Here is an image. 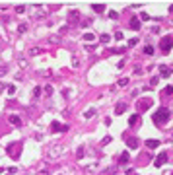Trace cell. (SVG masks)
<instances>
[{
	"label": "cell",
	"instance_id": "6da1fadb",
	"mask_svg": "<svg viewBox=\"0 0 173 175\" xmlns=\"http://www.w3.org/2000/svg\"><path fill=\"white\" fill-rule=\"evenodd\" d=\"M169 117H171V113H169L167 107H160V109L152 115L154 123H158V125H165V123H169Z\"/></svg>",
	"mask_w": 173,
	"mask_h": 175
},
{
	"label": "cell",
	"instance_id": "e0dca14e",
	"mask_svg": "<svg viewBox=\"0 0 173 175\" xmlns=\"http://www.w3.org/2000/svg\"><path fill=\"white\" fill-rule=\"evenodd\" d=\"M109 39H111V37H109V33H101V37H99V41H101V43H109Z\"/></svg>",
	"mask_w": 173,
	"mask_h": 175
},
{
	"label": "cell",
	"instance_id": "ac0fdd59",
	"mask_svg": "<svg viewBox=\"0 0 173 175\" xmlns=\"http://www.w3.org/2000/svg\"><path fill=\"white\" fill-rule=\"evenodd\" d=\"M117 86H121V88H125V86H129V78H121L119 82H117Z\"/></svg>",
	"mask_w": 173,
	"mask_h": 175
},
{
	"label": "cell",
	"instance_id": "8992f818",
	"mask_svg": "<svg viewBox=\"0 0 173 175\" xmlns=\"http://www.w3.org/2000/svg\"><path fill=\"white\" fill-rule=\"evenodd\" d=\"M66 129H68V127H62V125H60V123H56V121L51 123V131H53V132H60V131H66Z\"/></svg>",
	"mask_w": 173,
	"mask_h": 175
},
{
	"label": "cell",
	"instance_id": "d4e9b609",
	"mask_svg": "<svg viewBox=\"0 0 173 175\" xmlns=\"http://www.w3.org/2000/svg\"><path fill=\"white\" fill-rule=\"evenodd\" d=\"M23 12H25V6H23V4L16 6V14H23Z\"/></svg>",
	"mask_w": 173,
	"mask_h": 175
},
{
	"label": "cell",
	"instance_id": "7c38bea8",
	"mask_svg": "<svg viewBox=\"0 0 173 175\" xmlns=\"http://www.w3.org/2000/svg\"><path fill=\"white\" fill-rule=\"evenodd\" d=\"M146 146H148V148H150V150H154V148H158V146H160V140H146Z\"/></svg>",
	"mask_w": 173,
	"mask_h": 175
},
{
	"label": "cell",
	"instance_id": "484cf974",
	"mask_svg": "<svg viewBox=\"0 0 173 175\" xmlns=\"http://www.w3.org/2000/svg\"><path fill=\"white\" fill-rule=\"evenodd\" d=\"M76 156H78V158H84V146H80V148L76 150Z\"/></svg>",
	"mask_w": 173,
	"mask_h": 175
},
{
	"label": "cell",
	"instance_id": "3957f363",
	"mask_svg": "<svg viewBox=\"0 0 173 175\" xmlns=\"http://www.w3.org/2000/svg\"><path fill=\"white\" fill-rule=\"evenodd\" d=\"M152 105V99H140L138 101V111H146Z\"/></svg>",
	"mask_w": 173,
	"mask_h": 175
},
{
	"label": "cell",
	"instance_id": "9c48e42d",
	"mask_svg": "<svg viewBox=\"0 0 173 175\" xmlns=\"http://www.w3.org/2000/svg\"><path fill=\"white\" fill-rule=\"evenodd\" d=\"M60 150H62V148H60V146H51V150H49V154H51V158H58V152H60Z\"/></svg>",
	"mask_w": 173,
	"mask_h": 175
},
{
	"label": "cell",
	"instance_id": "44dd1931",
	"mask_svg": "<svg viewBox=\"0 0 173 175\" xmlns=\"http://www.w3.org/2000/svg\"><path fill=\"white\" fill-rule=\"evenodd\" d=\"M18 31L25 33V31H27V23H20V25H18Z\"/></svg>",
	"mask_w": 173,
	"mask_h": 175
},
{
	"label": "cell",
	"instance_id": "4fadbf2b",
	"mask_svg": "<svg viewBox=\"0 0 173 175\" xmlns=\"http://www.w3.org/2000/svg\"><path fill=\"white\" fill-rule=\"evenodd\" d=\"M91 8H93V12H105V4H91Z\"/></svg>",
	"mask_w": 173,
	"mask_h": 175
},
{
	"label": "cell",
	"instance_id": "cb8c5ba5",
	"mask_svg": "<svg viewBox=\"0 0 173 175\" xmlns=\"http://www.w3.org/2000/svg\"><path fill=\"white\" fill-rule=\"evenodd\" d=\"M93 115H95V111H93V109H87L86 113H84V117H86V119H89V117H93Z\"/></svg>",
	"mask_w": 173,
	"mask_h": 175
},
{
	"label": "cell",
	"instance_id": "e575fe53",
	"mask_svg": "<svg viewBox=\"0 0 173 175\" xmlns=\"http://www.w3.org/2000/svg\"><path fill=\"white\" fill-rule=\"evenodd\" d=\"M78 66H80V60L74 58V60H72V68H78Z\"/></svg>",
	"mask_w": 173,
	"mask_h": 175
},
{
	"label": "cell",
	"instance_id": "ffe728a7",
	"mask_svg": "<svg viewBox=\"0 0 173 175\" xmlns=\"http://www.w3.org/2000/svg\"><path fill=\"white\" fill-rule=\"evenodd\" d=\"M43 91L47 93V97H49V95H53V86H45V88H43Z\"/></svg>",
	"mask_w": 173,
	"mask_h": 175
},
{
	"label": "cell",
	"instance_id": "4dcf8cb0",
	"mask_svg": "<svg viewBox=\"0 0 173 175\" xmlns=\"http://www.w3.org/2000/svg\"><path fill=\"white\" fill-rule=\"evenodd\" d=\"M165 93H167V95H173V86H167V88H165Z\"/></svg>",
	"mask_w": 173,
	"mask_h": 175
},
{
	"label": "cell",
	"instance_id": "1f68e13d",
	"mask_svg": "<svg viewBox=\"0 0 173 175\" xmlns=\"http://www.w3.org/2000/svg\"><path fill=\"white\" fill-rule=\"evenodd\" d=\"M39 53H41V49H37V47H35V49H31V51H29V55H39Z\"/></svg>",
	"mask_w": 173,
	"mask_h": 175
},
{
	"label": "cell",
	"instance_id": "5bb4252c",
	"mask_svg": "<svg viewBox=\"0 0 173 175\" xmlns=\"http://www.w3.org/2000/svg\"><path fill=\"white\" fill-rule=\"evenodd\" d=\"M82 39H84V41H93V39H95V35H93L91 31H87V33L82 35Z\"/></svg>",
	"mask_w": 173,
	"mask_h": 175
},
{
	"label": "cell",
	"instance_id": "8d00e7d4",
	"mask_svg": "<svg viewBox=\"0 0 173 175\" xmlns=\"http://www.w3.org/2000/svg\"><path fill=\"white\" fill-rule=\"evenodd\" d=\"M39 175H51V173H49V169H41V171H39Z\"/></svg>",
	"mask_w": 173,
	"mask_h": 175
},
{
	"label": "cell",
	"instance_id": "5b68a950",
	"mask_svg": "<svg viewBox=\"0 0 173 175\" xmlns=\"http://www.w3.org/2000/svg\"><path fill=\"white\" fill-rule=\"evenodd\" d=\"M78 20H80V12H76V10L68 12V22H70V23H76Z\"/></svg>",
	"mask_w": 173,
	"mask_h": 175
},
{
	"label": "cell",
	"instance_id": "2e32d148",
	"mask_svg": "<svg viewBox=\"0 0 173 175\" xmlns=\"http://www.w3.org/2000/svg\"><path fill=\"white\" fill-rule=\"evenodd\" d=\"M125 109H127V105H125V103H119V105H117V109H115V113H117V115H121Z\"/></svg>",
	"mask_w": 173,
	"mask_h": 175
},
{
	"label": "cell",
	"instance_id": "9a60e30c",
	"mask_svg": "<svg viewBox=\"0 0 173 175\" xmlns=\"http://www.w3.org/2000/svg\"><path fill=\"white\" fill-rule=\"evenodd\" d=\"M41 93H43V88H39V86H37L35 89H33V97H35V99H39V97H41Z\"/></svg>",
	"mask_w": 173,
	"mask_h": 175
},
{
	"label": "cell",
	"instance_id": "603a6c76",
	"mask_svg": "<svg viewBox=\"0 0 173 175\" xmlns=\"http://www.w3.org/2000/svg\"><path fill=\"white\" fill-rule=\"evenodd\" d=\"M109 18H111V20H119V12L111 10V12H109Z\"/></svg>",
	"mask_w": 173,
	"mask_h": 175
},
{
	"label": "cell",
	"instance_id": "ba28073f",
	"mask_svg": "<svg viewBox=\"0 0 173 175\" xmlns=\"http://www.w3.org/2000/svg\"><path fill=\"white\" fill-rule=\"evenodd\" d=\"M8 121H10L14 127H22V119H20V117H16V115H10V117H8Z\"/></svg>",
	"mask_w": 173,
	"mask_h": 175
},
{
	"label": "cell",
	"instance_id": "7a4b0ae2",
	"mask_svg": "<svg viewBox=\"0 0 173 175\" xmlns=\"http://www.w3.org/2000/svg\"><path fill=\"white\" fill-rule=\"evenodd\" d=\"M171 47H173V37H171V35L162 37V41H160V49H162V53H169Z\"/></svg>",
	"mask_w": 173,
	"mask_h": 175
},
{
	"label": "cell",
	"instance_id": "f1b7e54d",
	"mask_svg": "<svg viewBox=\"0 0 173 175\" xmlns=\"http://www.w3.org/2000/svg\"><path fill=\"white\" fill-rule=\"evenodd\" d=\"M140 20L142 22H148V20H152V18L148 16V14H140Z\"/></svg>",
	"mask_w": 173,
	"mask_h": 175
},
{
	"label": "cell",
	"instance_id": "277c9868",
	"mask_svg": "<svg viewBox=\"0 0 173 175\" xmlns=\"http://www.w3.org/2000/svg\"><path fill=\"white\" fill-rule=\"evenodd\" d=\"M165 162H167V154L163 152V154H160V156L156 158V167H162V165L165 164Z\"/></svg>",
	"mask_w": 173,
	"mask_h": 175
},
{
	"label": "cell",
	"instance_id": "52a82bcc",
	"mask_svg": "<svg viewBox=\"0 0 173 175\" xmlns=\"http://www.w3.org/2000/svg\"><path fill=\"white\" fill-rule=\"evenodd\" d=\"M127 146H129L130 150H134V148H138V138H127Z\"/></svg>",
	"mask_w": 173,
	"mask_h": 175
},
{
	"label": "cell",
	"instance_id": "836d02e7",
	"mask_svg": "<svg viewBox=\"0 0 173 175\" xmlns=\"http://www.w3.org/2000/svg\"><path fill=\"white\" fill-rule=\"evenodd\" d=\"M115 39H117V41H121V39H123V31H117V33H115Z\"/></svg>",
	"mask_w": 173,
	"mask_h": 175
},
{
	"label": "cell",
	"instance_id": "d6a6232c",
	"mask_svg": "<svg viewBox=\"0 0 173 175\" xmlns=\"http://www.w3.org/2000/svg\"><path fill=\"white\" fill-rule=\"evenodd\" d=\"M107 142H111V136H105V138L101 140V146H105V144H107Z\"/></svg>",
	"mask_w": 173,
	"mask_h": 175
},
{
	"label": "cell",
	"instance_id": "d6986e66",
	"mask_svg": "<svg viewBox=\"0 0 173 175\" xmlns=\"http://www.w3.org/2000/svg\"><path fill=\"white\" fill-rule=\"evenodd\" d=\"M129 160H130V158H129V154L125 152V154H123V156H121V158H119V164H127Z\"/></svg>",
	"mask_w": 173,
	"mask_h": 175
},
{
	"label": "cell",
	"instance_id": "7402d4cb",
	"mask_svg": "<svg viewBox=\"0 0 173 175\" xmlns=\"http://www.w3.org/2000/svg\"><path fill=\"white\" fill-rule=\"evenodd\" d=\"M136 123H138V115H132V117L129 119V125L132 127V125H136Z\"/></svg>",
	"mask_w": 173,
	"mask_h": 175
},
{
	"label": "cell",
	"instance_id": "8fae6325",
	"mask_svg": "<svg viewBox=\"0 0 173 175\" xmlns=\"http://www.w3.org/2000/svg\"><path fill=\"white\" fill-rule=\"evenodd\" d=\"M130 27L132 29H140V20L138 18H130Z\"/></svg>",
	"mask_w": 173,
	"mask_h": 175
},
{
	"label": "cell",
	"instance_id": "4316f807",
	"mask_svg": "<svg viewBox=\"0 0 173 175\" xmlns=\"http://www.w3.org/2000/svg\"><path fill=\"white\" fill-rule=\"evenodd\" d=\"M144 53H146V55H154V47H152V45H148V47L144 49Z\"/></svg>",
	"mask_w": 173,
	"mask_h": 175
},
{
	"label": "cell",
	"instance_id": "30bf717a",
	"mask_svg": "<svg viewBox=\"0 0 173 175\" xmlns=\"http://www.w3.org/2000/svg\"><path fill=\"white\" fill-rule=\"evenodd\" d=\"M160 74H162V78H167L171 72H169V68H167L165 64H162V66H160Z\"/></svg>",
	"mask_w": 173,
	"mask_h": 175
},
{
	"label": "cell",
	"instance_id": "83f0119b",
	"mask_svg": "<svg viewBox=\"0 0 173 175\" xmlns=\"http://www.w3.org/2000/svg\"><path fill=\"white\" fill-rule=\"evenodd\" d=\"M6 72H8V66H6V64H2V66H0V76H4Z\"/></svg>",
	"mask_w": 173,
	"mask_h": 175
},
{
	"label": "cell",
	"instance_id": "f546056e",
	"mask_svg": "<svg viewBox=\"0 0 173 175\" xmlns=\"http://www.w3.org/2000/svg\"><path fill=\"white\" fill-rule=\"evenodd\" d=\"M16 93V88L14 86H8V95H14Z\"/></svg>",
	"mask_w": 173,
	"mask_h": 175
},
{
	"label": "cell",
	"instance_id": "d590c367",
	"mask_svg": "<svg viewBox=\"0 0 173 175\" xmlns=\"http://www.w3.org/2000/svg\"><path fill=\"white\" fill-rule=\"evenodd\" d=\"M136 43H138V39H130V41H129V47H134Z\"/></svg>",
	"mask_w": 173,
	"mask_h": 175
}]
</instances>
